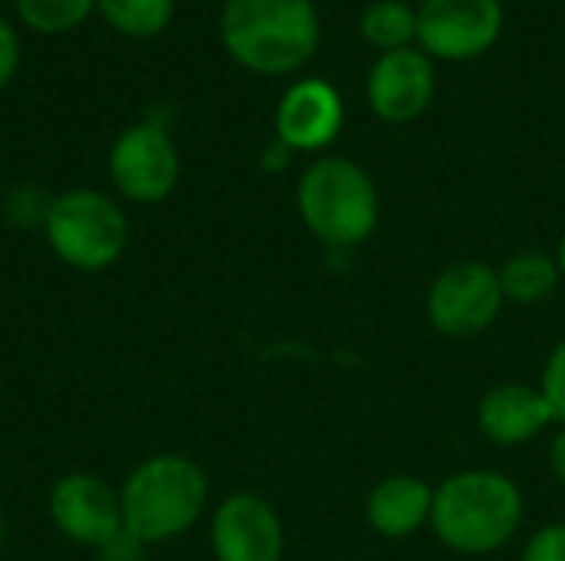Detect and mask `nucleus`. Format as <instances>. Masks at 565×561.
<instances>
[{
    "label": "nucleus",
    "mask_w": 565,
    "mask_h": 561,
    "mask_svg": "<svg viewBox=\"0 0 565 561\" xmlns=\"http://www.w3.org/2000/svg\"><path fill=\"white\" fill-rule=\"evenodd\" d=\"M0 546H3V516H0Z\"/></svg>",
    "instance_id": "obj_26"
},
{
    "label": "nucleus",
    "mask_w": 565,
    "mask_h": 561,
    "mask_svg": "<svg viewBox=\"0 0 565 561\" xmlns=\"http://www.w3.org/2000/svg\"><path fill=\"white\" fill-rule=\"evenodd\" d=\"M53 255L76 271H103L116 265L129 245L122 208L93 188H73L50 202L43 222Z\"/></svg>",
    "instance_id": "obj_5"
},
{
    "label": "nucleus",
    "mask_w": 565,
    "mask_h": 561,
    "mask_svg": "<svg viewBox=\"0 0 565 561\" xmlns=\"http://www.w3.org/2000/svg\"><path fill=\"white\" fill-rule=\"evenodd\" d=\"M437 76L434 63L424 50L404 46L394 53H381L367 76V103L374 116L384 122H414L434 99Z\"/></svg>",
    "instance_id": "obj_11"
},
{
    "label": "nucleus",
    "mask_w": 565,
    "mask_h": 561,
    "mask_svg": "<svg viewBox=\"0 0 565 561\" xmlns=\"http://www.w3.org/2000/svg\"><path fill=\"white\" fill-rule=\"evenodd\" d=\"M288 159H291V149H288L285 142L275 139V142L268 145V152H265V169H285Z\"/></svg>",
    "instance_id": "obj_24"
},
{
    "label": "nucleus",
    "mask_w": 565,
    "mask_h": 561,
    "mask_svg": "<svg viewBox=\"0 0 565 561\" xmlns=\"http://www.w3.org/2000/svg\"><path fill=\"white\" fill-rule=\"evenodd\" d=\"M142 552H146V542L136 539L129 529H122L106 546H99V561H142Z\"/></svg>",
    "instance_id": "obj_21"
},
{
    "label": "nucleus",
    "mask_w": 565,
    "mask_h": 561,
    "mask_svg": "<svg viewBox=\"0 0 565 561\" xmlns=\"http://www.w3.org/2000/svg\"><path fill=\"white\" fill-rule=\"evenodd\" d=\"M361 33L381 53L404 50L417 36V10L404 0H377L361 17Z\"/></svg>",
    "instance_id": "obj_16"
},
{
    "label": "nucleus",
    "mask_w": 565,
    "mask_h": 561,
    "mask_svg": "<svg viewBox=\"0 0 565 561\" xmlns=\"http://www.w3.org/2000/svg\"><path fill=\"white\" fill-rule=\"evenodd\" d=\"M50 519L53 526L79 546H106L119 536L122 526V503L113 486L89 473L63 476L50 493Z\"/></svg>",
    "instance_id": "obj_9"
},
{
    "label": "nucleus",
    "mask_w": 565,
    "mask_h": 561,
    "mask_svg": "<svg viewBox=\"0 0 565 561\" xmlns=\"http://www.w3.org/2000/svg\"><path fill=\"white\" fill-rule=\"evenodd\" d=\"M523 522L520 486L497 470H463L434 489L430 526L437 539L460 555L503 549Z\"/></svg>",
    "instance_id": "obj_1"
},
{
    "label": "nucleus",
    "mask_w": 565,
    "mask_h": 561,
    "mask_svg": "<svg viewBox=\"0 0 565 561\" xmlns=\"http://www.w3.org/2000/svg\"><path fill=\"white\" fill-rule=\"evenodd\" d=\"M109 179L129 202H162L179 182L175 142L159 122L126 129L109 152Z\"/></svg>",
    "instance_id": "obj_7"
},
{
    "label": "nucleus",
    "mask_w": 565,
    "mask_h": 561,
    "mask_svg": "<svg viewBox=\"0 0 565 561\" xmlns=\"http://www.w3.org/2000/svg\"><path fill=\"white\" fill-rule=\"evenodd\" d=\"M500 30V0H424L417 10V40L440 60H473L497 43Z\"/></svg>",
    "instance_id": "obj_8"
},
{
    "label": "nucleus",
    "mask_w": 565,
    "mask_h": 561,
    "mask_svg": "<svg viewBox=\"0 0 565 561\" xmlns=\"http://www.w3.org/2000/svg\"><path fill=\"white\" fill-rule=\"evenodd\" d=\"M96 0H17V13L23 17L26 26L40 33H63L79 26Z\"/></svg>",
    "instance_id": "obj_18"
},
{
    "label": "nucleus",
    "mask_w": 565,
    "mask_h": 561,
    "mask_svg": "<svg viewBox=\"0 0 565 561\" xmlns=\"http://www.w3.org/2000/svg\"><path fill=\"white\" fill-rule=\"evenodd\" d=\"M103 17L129 36H152L172 20V0H96Z\"/></svg>",
    "instance_id": "obj_17"
},
{
    "label": "nucleus",
    "mask_w": 565,
    "mask_h": 561,
    "mask_svg": "<svg viewBox=\"0 0 565 561\" xmlns=\"http://www.w3.org/2000/svg\"><path fill=\"white\" fill-rule=\"evenodd\" d=\"M550 423H556V413L543 390L530 384H500L477 407V427L497 446H523Z\"/></svg>",
    "instance_id": "obj_13"
},
{
    "label": "nucleus",
    "mask_w": 565,
    "mask_h": 561,
    "mask_svg": "<svg viewBox=\"0 0 565 561\" xmlns=\"http://www.w3.org/2000/svg\"><path fill=\"white\" fill-rule=\"evenodd\" d=\"M311 0H225L222 43L248 69L281 76L305 66L318 46Z\"/></svg>",
    "instance_id": "obj_2"
},
{
    "label": "nucleus",
    "mask_w": 565,
    "mask_h": 561,
    "mask_svg": "<svg viewBox=\"0 0 565 561\" xmlns=\"http://www.w3.org/2000/svg\"><path fill=\"white\" fill-rule=\"evenodd\" d=\"M543 397L550 400L556 420L565 427V341H559L543 367V384H540Z\"/></svg>",
    "instance_id": "obj_19"
},
{
    "label": "nucleus",
    "mask_w": 565,
    "mask_h": 561,
    "mask_svg": "<svg viewBox=\"0 0 565 561\" xmlns=\"http://www.w3.org/2000/svg\"><path fill=\"white\" fill-rule=\"evenodd\" d=\"M550 466H553L556 483L565 489V427L556 433V440H553V446H550Z\"/></svg>",
    "instance_id": "obj_23"
},
{
    "label": "nucleus",
    "mask_w": 565,
    "mask_h": 561,
    "mask_svg": "<svg viewBox=\"0 0 565 561\" xmlns=\"http://www.w3.org/2000/svg\"><path fill=\"white\" fill-rule=\"evenodd\" d=\"M497 274H500L503 298L513 304H523V308L550 301L563 281L559 261L543 251H520V255L507 258V265Z\"/></svg>",
    "instance_id": "obj_15"
},
{
    "label": "nucleus",
    "mask_w": 565,
    "mask_h": 561,
    "mask_svg": "<svg viewBox=\"0 0 565 561\" xmlns=\"http://www.w3.org/2000/svg\"><path fill=\"white\" fill-rule=\"evenodd\" d=\"M17 63H20V40H17L13 26L7 20H0V89L10 83Z\"/></svg>",
    "instance_id": "obj_22"
},
{
    "label": "nucleus",
    "mask_w": 565,
    "mask_h": 561,
    "mask_svg": "<svg viewBox=\"0 0 565 561\" xmlns=\"http://www.w3.org/2000/svg\"><path fill=\"white\" fill-rule=\"evenodd\" d=\"M298 212L308 231L328 248L367 241L381 222L374 179L344 155H324L298 179Z\"/></svg>",
    "instance_id": "obj_4"
},
{
    "label": "nucleus",
    "mask_w": 565,
    "mask_h": 561,
    "mask_svg": "<svg viewBox=\"0 0 565 561\" xmlns=\"http://www.w3.org/2000/svg\"><path fill=\"white\" fill-rule=\"evenodd\" d=\"M367 526L384 539H407L430 522L434 486L420 476H387L367 496Z\"/></svg>",
    "instance_id": "obj_14"
},
{
    "label": "nucleus",
    "mask_w": 565,
    "mask_h": 561,
    "mask_svg": "<svg viewBox=\"0 0 565 561\" xmlns=\"http://www.w3.org/2000/svg\"><path fill=\"white\" fill-rule=\"evenodd\" d=\"M556 261H559V271H563V278H565V235H563V241H559V251H556Z\"/></svg>",
    "instance_id": "obj_25"
},
{
    "label": "nucleus",
    "mask_w": 565,
    "mask_h": 561,
    "mask_svg": "<svg viewBox=\"0 0 565 561\" xmlns=\"http://www.w3.org/2000/svg\"><path fill=\"white\" fill-rule=\"evenodd\" d=\"M212 552L215 561H281L285 526L262 496L235 493L212 516Z\"/></svg>",
    "instance_id": "obj_10"
},
{
    "label": "nucleus",
    "mask_w": 565,
    "mask_h": 561,
    "mask_svg": "<svg viewBox=\"0 0 565 561\" xmlns=\"http://www.w3.org/2000/svg\"><path fill=\"white\" fill-rule=\"evenodd\" d=\"M344 122V103L338 89L324 79H301L295 83L275 112L278 142L291 152H318L331 145Z\"/></svg>",
    "instance_id": "obj_12"
},
{
    "label": "nucleus",
    "mask_w": 565,
    "mask_h": 561,
    "mask_svg": "<svg viewBox=\"0 0 565 561\" xmlns=\"http://www.w3.org/2000/svg\"><path fill=\"white\" fill-rule=\"evenodd\" d=\"M122 526L146 546L179 539L209 506V479L189 456L162 453L139 463L122 493Z\"/></svg>",
    "instance_id": "obj_3"
},
{
    "label": "nucleus",
    "mask_w": 565,
    "mask_h": 561,
    "mask_svg": "<svg viewBox=\"0 0 565 561\" xmlns=\"http://www.w3.org/2000/svg\"><path fill=\"white\" fill-rule=\"evenodd\" d=\"M507 298L497 268L457 261L444 268L427 291V321L444 337H477L500 317Z\"/></svg>",
    "instance_id": "obj_6"
},
{
    "label": "nucleus",
    "mask_w": 565,
    "mask_h": 561,
    "mask_svg": "<svg viewBox=\"0 0 565 561\" xmlns=\"http://www.w3.org/2000/svg\"><path fill=\"white\" fill-rule=\"evenodd\" d=\"M520 561H565V522L543 526L523 549Z\"/></svg>",
    "instance_id": "obj_20"
}]
</instances>
